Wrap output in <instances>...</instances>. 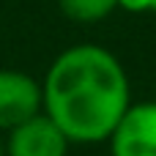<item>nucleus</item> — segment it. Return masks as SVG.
<instances>
[{
    "instance_id": "1",
    "label": "nucleus",
    "mask_w": 156,
    "mask_h": 156,
    "mask_svg": "<svg viewBox=\"0 0 156 156\" xmlns=\"http://www.w3.org/2000/svg\"><path fill=\"white\" fill-rule=\"evenodd\" d=\"M47 115L74 143H99L112 134L129 110V80L115 55L80 44L49 69L41 90Z\"/></svg>"
},
{
    "instance_id": "2",
    "label": "nucleus",
    "mask_w": 156,
    "mask_h": 156,
    "mask_svg": "<svg viewBox=\"0 0 156 156\" xmlns=\"http://www.w3.org/2000/svg\"><path fill=\"white\" fill-rule=\"evenodd\" d=\"M110 140L112 156H156V104L129 107Z\"/></svg>"
},
{
    "instance_id": "3",
    "label": "nucleus",
    "mask_w": 156,
    "mask_h": 156,
    "mask_svg": "<svg viewBox=\"0 0 156 156\" xmlns=\"http://www.w3.org/2000/svg\"><path fill=\"white\" fill-rule=\"evenodd\" d=\"M69 137L49 115H33L11 129L8 156H66Z\"/></svg>"
},
{
    "instance_id": "4",
    "label": "nucleus",
    "mask_w": 156,
    "mask_h": 156,
    "mask_svg": "<svg viewBox=\"0 0 156 156\" xmlns=\"http://www.w3.org/2000/svg\"><path fill=\"white\" fill-rule=\"evenodd\" d=\"M41 107V88L22 71H0V129H14Z\"/></svg>"
},
{
    "instance_id": "5",
    "label": "nucleus",
    "mask_w": 156,
    "mask_h": 156,
    "mask_svg": "<svg viewBox=\"0 0 156 156\" xmlns=\"http://www.w3.org/2000/svg\"><path fill=\"white\" fill-rule=\"evenodd\" d=\"M58 3L60 11L77 22H96L118 5V0H58Z\"/></svg>"
},
{
    "instance_id": "6",
    "label": "nucleus",
    "mask_w": 156,
    "mask_h": 156,
    "mask_svg": "<svg viewBox=\"0 0 156 156\" xmlns=\"http://www.w3.org/2000/svg\"><path fill=\"white\" fill-rule=\"evenodd\" d=\"M151 3H154V0H118L121 8L134 11V14H140V11H151Z\"/></svg>"
},
{
    "instance_id": "7",
    "label": "nucleus",
    "mask_w": 156,
    "mask_h": 156,
    "mask_svg": "<svg viewBox=\"0 0 156 156\" xmlns=\"http://www.w3.org/2000/svg\"><path fill=\"white\" fill-rule=\"evenodd\" d=\"M151 11H156V0H154V3H151Z\"/></svg>"
},
{
    "instance_id": "8",
    "label": "nucleus",
    "mask_w": 156,
    "mask_h": 156,
    "mask_svg": "<svg viewBox=\"0 0 156 156\" xmlns=\"http://www.w3.org/2000/svg\"><path fill=\"white\" fill-rule=\"evenodd\" d=\"M0 156H3V145H0Z\"/></svg>"
}]
</instances>
